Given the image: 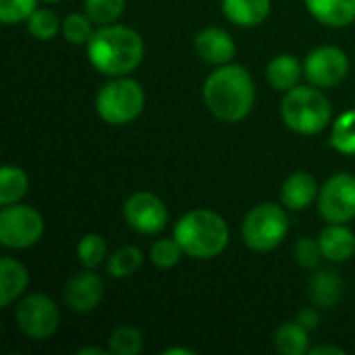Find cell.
Listing matches in <instances>:
<instances>
[{
    "label": "cell",
    "instance_id": "29",
    "mask_svg": "<svg viewBox=\"0 0 355 355\" xmlns=\"http://www.w3.org/2000/svg\"><path fill=\"white\" fill-rule=\"evenodd\" d=\"M185 256L183 248L179 245V241L175 237H162V239H156L150 248V260L156 268H162V270H168V268H175L181 258Z\"/></svg>",
    "mask_w": 355,
    "mask_h": 355
},
{
    "label": "cell",
    "instance_id": "36",
    "mask_svg": "<svg viewBox=\"0 0 355 355\" xmlns=\"http://www.w3.org/2000/svg\"><path fill=\"white\" fill-rule=\"evenodd\" d=\"M193 349H187V347H168L164 349V355H193Z\"/></svg>",
    "mask_w": 355,
    "mask_h": 355
},
{
    "label": "cell",
    "instance_id": "4",
    "mask_svg": "<svg viewBox=\"0 0 355 355\" xmlns=\"http://www.w3.org/2000/svg\"><path fill=\"white\" fill-rule=\"evenodd\" d=\"M281 119L300 135H316L329 127L333 119V106L320 87L297 85L285 92L281 100Z\"/></svg>",
    "mask_w": 355,
    "mask_h": 355
},
{
    "label": "cell",
    "instance_id": "22",
    "mask_svg": "<svg viewBox=\"0 0 355 355\" xmlns=\"http://www.w3.org/2000/svg\"><path fill=\"white\" fill-rule=\"evenodd\" d=\"M29 189V177L21 166L4 164L0 168V206H10L23 200Z\"/></svg>",
    "mask_w": 355,
    "mask_h": 355
},
{
    "label": "cell",
    "instance_id": "17",
    "mask_svg": "<svg viewBox=\"0 0 355 355\" xmlns=\"http://www.w3.org/2000/svg\"><path fill=\"white\" fill-rule=\"evenodd\" d=\"M308 12L327 27H347L355 21V0H304Z\"/></svg>",
    "mask_w": 355,
    "mask_h": 355
},
{
    "label": "cell",
    "instance_id": "35",
    "mask_svg": "<svg viewBox=\"0 0 355 355\" xmlns=\"http://www.w3.org/2000/svg\"><path fill=\"white\" fill-rule=\"evenodd\" d=\"M106 355L110 354L108 349H100V347H81V349H77V355Z\"/></svg>",
    "mask_w": 355,
    "mask_h": 355
},
{
    "label": "cell",
    "instance_id": "9",
    "mask_svg": "<svg viewBox=\"0 0 355 355\" xmlns=\"http://www.w3.org/2000/svg\"><path fill=\"white\" fill-rule=\"evenodd\" d=\"M318 210L327 223H349L355 218V177L337 173L324 181L318 193Z\"/></svg>",
    "mask_w": 355,
    "mask_h": 355
},
{
    "label": "cell",
    "instance_id": "23",
    "mask_svg": "<svg viewBox=\"0 0 355 355\" xmlns=\"http://www.w3.org/2000/svg\"><path fill=\"white\" fill-rule=\"evenodd\" d=\"M144 264V254L135 245H125L114 250L106 258V272L112 279H129L133 277Z\"/></svg>",
    "mask_w": 355,
    "mask_h": 355
},
{
    "label": "cell",
    "instance_id": "33",
    "mask_svg": "<svg viewBox=\"0 0 355 355\" xmlns=\"http://www.w3.org/2000/svg\"><path fill=\"white\" fill-rule=\"evenodd\" d=\"M295 320H297L304 329H308V331L318 329V320H320V316H318L316 306H308V308L300 310V312H297V316H295Z\"/></svg>",
    "mask_w": 355,
    "mask_h": 355
},
{
    "label": "cell",
    "instance_id": "10",
    "mask_svg": "<svg viewBox=\"0 0 355 355\" xmlns=\"http://www.w3.org/2000/svg\"><path fill=\"white\" fill-rule=\"evenodd\" d=\"M125 223L141 235H158L168 225L166 204L150 191H135L123 204Z\"/></svg>",
    "mask_w": 355,
    "mask_h": 355
},
{
    "label": "cell",
    "instance_id": "18",
    "mask_svg": "<svg viewBox=\"0 0 355 355\" xmlns=\"http://www.w3.org/2000/svg\"><path fill=\"white\" fill-rule=\"evenodd\" d=\"M304 77V64L293 54H277L266 64V79L272 89L277 92H289L300 85V79Z\"/></svg>",
    "mask_w": 355,
    "mask_h": 355
},
{
    "label": "cell",
    "instance_id": "21",
    "mask_svg": "<svg viewBox=\"0 0 355 355\" xmlns=\"http://www.w3.org/2000/svg\"><path fill=\"white\" fill-rule=\"evenodd\" d=\"M275 347L283 355L310 354V331L304 329L297 320L283 322L275 331Z\"/></svg>",
    "mask_w": 355,
    "mask_h": 355
},
{
    "label": "cell",
    "instance_id": "16",
    "mask_svg": "<svg viewBox=\"0 0 355 355\" xmlns=\"http://www.w3.org/2000/svg\"><path fill=\"white\" fill-rule=\"evenodd\" d=\"M27 285H29L27 268L19 260L4 256L0 260V308L12 306V302H17L25 293Z\"/></svg>",
    "mask_w": 355,
    "mask_h": 355
},
{
    "label": "cell",
    "instance_id": "19",
    "mask_svg": "<svg viewBox=\"0 0 355 355\" xmlns=\"http://www.w3.org/2000/svg\"><path fill=\"white\" fill-rule=\"evenodd\" d=\"M308 293H310L312 306L322 308V310H331L343 297V279L337 272L327 270V268L320 272H314L310 279Z\"/></svg>",
    "mask_w": 355,
    "mask_h": 355
},
{
    "label": "cell",
    "instance_id": "25",
    "mask_svg": "<svg viewBox=\"0 0 355 355\" xmlns=\"http://www.w3.org/2000/svg\"><path fill=\"white\" fill-rule=\"evenodd\" d=\"M77 260L83 268H98L106 258H108V248H106V239L98 233H87L79 239L77 248H75Z\"/></svg>",
    "mask_w": 355,
    "mask_h": 355
},
{
    "label": "cell",
    "instance_id": "3",
    "mask_svg": "<svg viewBox=\"0 0 355 355\" xmlns=\"http://www.w3.org/2000/svg\"><path fill=\"white\" fill-rule=\"evenodd\" d=\"M173 237L179 241L185 256L193 260H212L227 250L231 231L218 212L198 208L175 223Z\"/></svg>",
    "mask_w": 355,
    "mask_h": 355
},
{
    "label": "cell",
    "instance_id": "2",
    "mask_svg": "<svg viewBox=\"0 0 355 355\" xmlns=\"http://www.w3.org/2000/svg\"><path fill=\"white\" fill-rule=\"evenodd\" d=\"M92 67L106 77L133 73L146 54L144 37L127 25H100L85 46Z\"/></svg>",
    "mask_w": 355,
    "mask_h": 355
},
{
    "label": "cell",
    "instance_id": "6",
    "mask_svg": "<svg viewBox=\"0 0 355 355\" xmlns=\"http://www.w3.org/2000/svg\"><path fill=\"white\" fill-rule=\"evenodd\" d=\"M289 231V216L283 204H256L241 223V239L252 252L277 250Z\"/></svg>",
    "mask_w": 355,
    "mask_h": 355
},
{
    "label": "cell",
    "instance_id": "14",
    "mask_svg": "<svg viewBox=\"0 0 355 355\" xmlns=\"http://www.w3.org/2000/svg\"><path fill=\"white\" fill-rule=\"evenodd\" d=\"M320 185L316 177L308 171L291 173L281 187V204L287 210H306L314 202H318Z\"/></svg>",
    "mask_w": 355,
    "mask_h": 355
},
{
    "label": "cell",
    "instance_id": "27",
    "mask_svg": "<svg viewBox=\"0 0 355 355\" xmlns=\"http://www.w3.org/2000/svg\"><path fill=\"white\" fill-rule=\"evenodd\" d=\"M94 21L83 12H71L62 19V25H60V33L62 37L73 44V46H87V42L92 40L94 35Z\"/></svg>",
    "mask_w": 355,
    "mask_h": 355
},
{
    "label": "cell",
    "instance_id": "20",
    "mask_svg": "<svg viewBox=\"0 0 355 355\" xmlns=\"http://www.w3.org/2000/svg\"><path fill=\"white\" fill-rule=\"evenodd\" d=\"M225 17L237 27H258L270 15V0H220Z\"/></svg>",
    "mask_w": 355,
    "mask_h": 355
},
{
    "label": "cell",
    "instance_id": "37",
    "mask_svg": "<svg viewBox=\"0 0 355 355\" xmlns=\"http://www.w3.org/2000/svg\"><path fill=\"white\" fill-rule=\"evenodd\" d=\"M42 2H46V4H54V2H60V0H42Z\"/></svg>",
    "mask_w": 355,
    "mask_h": 355
},
{
    "label": "cell",
    "instance_id": "7",
    "mask_svg": "<svg viewBox=\"0 0 355 355\" xmlns=\"http://www.w3.org/2000/svg\"><path fill=\"white\" fill-rule=\"evenodd\" d=\"M44 235L42 214L27 204H10L0 210V243L6 250H27Z\"/></svg>",
    "mask_w": 355,
    "mask_h": 355
},
{
    "label": "cell",
    "instance_id": "26",
    "mask_svg": "<svg viewBox=\"0 0 355 355\" xmlns=\"http://www.w3.org/2000/svg\"><path fill=\"white\" fill-rule=\"evenodd\" d=\"M331 148L339 154H355V110L339 114L331 131Z\"/></svg>",
    "mask_w": 355,
    "mask_h": 355
},
{
    "label": "cell",
    "instance_id": "32",
    "mask_svg": "<svg viewBox=\"0 0 355 355\" xmlns=\"http://www.w3.org/2000/svg\"><path fill=\"white\" fill-rule=\"evenodd\" d=\"M293 258H295V262L302 268L312 270V268H316L322 262L324 256H322V250H320L318 239H314V237H302L293 245Z\"/></svg>",
    "mask_w": 355,
    "mask_h": 355
},
{
    "label": "cell",
    "instance_id": "15",
    "mask_svg": "<svg viewBox=\"0 0 355 355\" xmlns=\"http://www.w3.org/2000/svg\"><path fill=\"white\" fill-rule=\"evenodd\" d=\"M318 243L324 260L331 262H347L355 254V233L345 223H329L320 235Z\"/></svg>",
    "mask_w": 355,
    "mask_h": 355
},
{
    "label": "cell",
    "instance_id": "8",
    "mask_svg": "<svg viewBox=\"0 0 355 355\" xmlns=\"http://www.w3.org/2000/svg\"><path fill=\"white\" fill-rule=\"evenodd\" d=\"M15 322L25 337L33 341H44L56 333L60 324V312L48 295L27 293L17 302Z\"/></svg>",
    "mask_w": 355,
    "mask_h": 355
},
{
    "label": "cell",
    "instance_id": "24",
    "mask_svg": "<svg viewBox=\"0 0 355 355\" xmlns=\"http://www.w3.org/2000/svg\"><path fill=\"white\" fill-rule=\"evenodd\" d=\"M60 25L62 21L56 17L54 10L50 8H35L29 19L25 21V27H27V33L33 37V40H40V42H50L54 40L58 33H60Z\"/></svg>",
    "mask_w": 355,
    "mask_h": 355
},
{
    "label": "cell",
    "instance_id": "1",
    "mask_svg": "<svg viewBox=\"0 0 355 355\" xmlns=\"http://www.w3.org/2000/svg\"><path fill=\"white\" fill-rule=\"evenodd\" d=\"M202 98L212 116L223 123H239L252 112L256 102L254 77L237 62L216 67L204 81Z\"/></svg>",
    "mask_w": 355,
    "mask_h": 355
},
{
    "label": "cell",
    "instance_id": "31",
    "mask_svg": "<svg viewBox=\"0 0 355 355\" xmlns=\"http://www.w3.org/2000/svg\"><path fill=\"white\" fill-rule=\"evenodd\" d=\"M37 8V0H0V21L4 25L25 23Z\"/></svg>",
    "mask_w": 355,
    "mask_h": 355
},
{
    "label": "cell",
    "instance_id": "30",
    "mask_svg": "<svg viewBox=\"0 0 355 355\" xmlns=\"http://www.w3.org/2000/svg\"><path fill=\"white\" fill-rule=\"evenodd\" d=\"M125 4L127 0H83V10L100 27L114 23L123 15Z\"/></svg>",
    "mask_w": 355,
    "mask_h": 355
},
{
    "label": "cell",
    "instance_id": "13",
    "mask_svg": "<svg viewBox=\"0 0 355 355\" xmlns=\"http://www.w3.org/2000/svg\"><path fill=\"white\" fill-rule=\"evenodd\" d=\"M193 46H196V52L200 54V58L214 67L233 62L235 52H237V46H235L231 33L225 31L223 27H204L196 35Z\"/></svg>",
    "mask_w": 355,
    "mask_h": 355
},
{
    "label": "cell",
    "instance_id": "5",
    "mask_svg": "<svg viewBox=\"0 0 355 355\" xmlns=\"http://www.w3.org/2000/svg\"><path fill=\"white\" fill-rule=\"evenodd\" d=\"M146 106V92L139 81L123 75L112 77L96 94V112L98 116L112 125L123 127L133 123Z\"/></svg>",
    "mask_w": 355,
    "mask_h": 355
},
{
    "label": "cell",
    "instance_id": "11",
    "mask_svg": "<svg viewBox=\"0 0 355 355\" xmlns=\"http://www.w3.org/2000/svg\"><path fill=\"white\" fill-rule=\"evenodd\" d=\"M349 75V58L339 46H318L304 60V77L316 87H335Z\"/></svg>",
    "mask_w": 355,
    "mask_h": 355
},
{
    "label": "cell",
    "instance_id": "12",
    "mask_svg": "<svg viewBox=\"0 0 355 355\" xmlns=\"http://www.w3.org/2000/svg\"><path fill=\"white\" fill-rule=\"evenodd\" d=\"M104 297V281L94 268H83L81 272L73 275L62 291L64 306L71 312L77 314H87L100 306Z\"/></svg>",
    "mask_w": 355,
    "mask_h": 355
},
{
    "label": "cell",
    "instance_id": "34",
    "mask_svg": "<svg viewBox=\"0 0 355 355\" xmlns=\"http://www.w3.org/2000/svg\"><path fill=\"white\" fill-rule=\"evenodd\" d=\"M324 354L343 355L345 354V349H341V347H335V345H320V347H314V349H310V355H324Z\"/></svg>",
    "mask_w": 355,
    "mask_h": 355
},
{
    "label": "cell",
    "instance_id": "28",
    "mask_svg": "<svg viewBox=\"0 0 355 355\" xmlns=\"http://www.w3.org/2000/svg\"><path fill=\"white\" fill-rule=\"evenodd\" d=\"M144 349V335L135 327H119L108 337V352L114 355H137Z\"/></svg>",
    "mask_w": 355,
    "mask_h": 355
}]
</instances>
